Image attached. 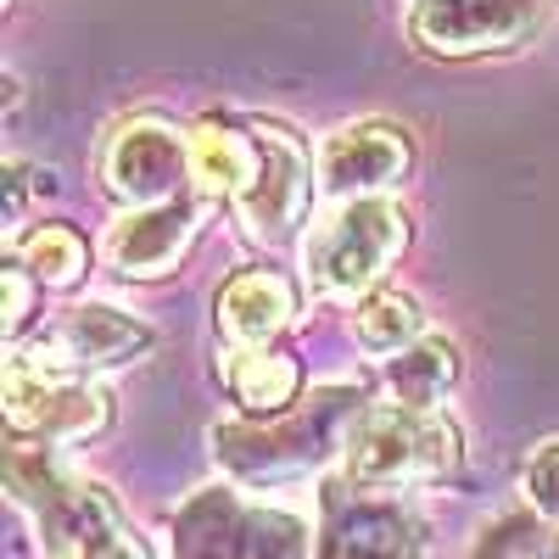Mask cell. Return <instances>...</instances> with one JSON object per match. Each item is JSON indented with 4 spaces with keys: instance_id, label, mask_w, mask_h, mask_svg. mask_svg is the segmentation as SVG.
Masks as SVG:
<instances>
[{
    "instance_id": "6da1fadb",
    "label": "cell",
    "mask_w": 559,
    "mask_h": 559,
    "mask_svg": "<svg viewBox=\"0 0 559 559\" xmlns=\"http://www.w3.org/2000/svg\"><path fill=\"white\" fill-rule=\"evenodd\" d=\"M364 408L369 403H364V386L358 381H331V386H319L302 408L280 414L274 426H269V419L218 426L213 431V448H218L229 476H241L252 487H280V481H292V476L319 471L331 453H342Z\"/></svg>"
},
{
    "instance_id": "7a4b0ae2",
    "label": "cell",
    "mask_w": 559,
    "mask_h": 559,
    "mask_svg": "<svg viewBox=\"0 0 559 559\" xmlns=\"http://www.w3.org/2000/svg\"><path fill=\"white\" fill-rule=\"evenodd\" d=\"M408 247V213L397 197H353V202H324L313 218V236L302 247L308 286L331 302L376 297L386 269Z\"/></svg>"
},
{
    "instance_id": "3957f363",
    "label": "cell",
    "mask_w": 559,
    "mask_h": 559,
    "mask_svg": "<svg viewBox=\"0 0 559 559\" xmlns=\"http://www.w3.org/2000/svg\"><path fill=\"white\" fill-rule=\"evenodd\" d=\"M459 426L442 408H403V403H369L342 448V476L364 492H397V487H431L459 471Z\"/></svg>"
},
{
    "instance_id": "277c9868",
    "label": "cell",
    "mask_w": 559,
    "mask_h": 559,
    "mask_svg": "<svg viewBox=\"0 0 559 559\" xmlns=\"http://www.w3.org/2000/svg\"><path fill=\"white\" fill-rule=\"evenodd\" d=\"M174 559H313V537L292 509L202 487L174 515Z\"/></svg>"
},
{
    "instance_id": "5b68a950",
    "label": "cell",
    "mask_w": 559,
    "mask_h": 559,
    "mask_svg": "<svg viewBox=\"0 0 559 559\" xmlns=\"http://www.w3.org/2000/svg\"><path fill=\"white\" fill-rule=\"evenodd\" d=\"M102 185L107 197L129 207H163L191 191V134H179L168 118H123L102 146Z\"/></svg>"
},
{
    "instance_id": "8992f818",
    "label": "cell",
    "mask_w": 559,
    "mask_h": 559,
    "mask_svg": "<svg viewBox=\"0 0 559 559\" xmlns=\"http://www.w3.org/2000/svg\"><path fill=\"white\" fill-rule=\"evenodd\" d=\"M252 129H258V163H252V179L241 185V197L229 207H236V218L252 241L280 247L308 224L319 168L292 129H280V123H252Z\"/></svg>"
},
{
    "instance_id": "52a82bcc",
    "label": "cell",
    "mask_w": 559,
    "mask_h": 559,
    "mask_svg": "<svg viewBox=\"0 0 559 559\" xmlns=\"http://www.w3.org/2000/svg\"><path fill=\"white\" fill-rule=\"evenodd\" d=\"M107 419H112V403H107L102 386L34 369L28 358L7 364V426H12V437L68 448V442H84V437H102Z\"/></svg>"
},
{
    "instance_id": "ba28073f",
    "label": "cell",
    "mask_w": 559,
    "mask_h": 559,
    "mask_svg": "<svg viewBox=\"0 0 559 559\" xmlns=\"http://www.w3.org/2000/svg\"><path fill=\"white\" fill-rule=\"evenodd\" d=\"M537 17L543 0H414L408 34L431 57H487L532 39Z\"/></svg>"
},
{
    "instance_id": "9c48e42d",
    "label": "cell",
    "mask_w": 559,
    "mask_h": 559,
    "mask_svg": "<svg viewBox=\"0 0 559 559\" xmlns=\"http://www.w3.org/2000/svg\"><path fill=\"white\" fill-rule=\"evenodd\" d=\"M313 559H419V537L408 509L386 492H353V481H331L319 498Z\"/></svg>"
},
{
    "instance_id": "30bf717a",
    "label": "cell",
    "mask_w": 559,
    "mask_h": 559,
    "mask_svg": "<svg viewBox=\"0 0 559 559\" xmlns=\"http://www.w3.org/2000/svg\"><path fill=\"white\" fill-rule=\"evenodd\" d=\"M152 347V331L140 319H129L123 308L107 302H79L68 308L51 331H39V342L23 353L34 369H51V376H73L90 381V369H118L129 358H140Z\"/></svg>"
},
{
    "instance_id": "8fae6325",
    "label": "cell",
    "mask_w": 559,
    "mask_h": 559,
    "mask_svg": "<svg viewBox=\"0 0 559 559\" xmlns=\"http://www.w3.org/2000/svg\"><path fill=\"white\" fill-rule=\"evenodd\" d=\"M414 146L408 134L386 118H364L336 134H324L313 157L319 168V197L324 202H353V197H392V185L408 174Z\"/></svg>"
},
{
    "instance_id": "7c38bea8",
    "label": "cell",
    "mask_w": 559,
    "mask_h": 559,
    "mask_svg": "<svg viewBox=\"0 0 559 559\" xmlns=\"http://www.w3.org/2000/svg\"><path fill=\"white\" fill-rule=\"evenodd\" d=\"M202 213H207V202H197V197H179V202H163V207H129L107 224L102 252L123 280H163L197 247Z\"/></svg>"
},
{
    "instance_id": "4fadbf2b",
    "label": "cell",
    "mask_w": 559,
    "mask_h": 559,
    "mask_svg": "<svg viewBox=\"0 0 559 559\" xmlns=\"http://www.w3.org/2000/svg\"><path fill=\"white\" fill-rule=\"evenodd\" d=\"M297 313V292L280 269H247L218 292V336L236 353H263L286 336Z\"/></svg>"
},
{
    "instance_id": "5bb4252c",
    "label": "cell",
    "mask_w": 559,
    "mask_h": 559,
    "mask_svg": "<svg viewBox=\"0 0 559 559\" xmlns=\"http://www.w3.org/2000/svg\"><path fill=\"white\" fill-rule=\"evenodd\" d=\"M258 163V129L252 123H224L207 118L191 129V191L207 207H224L241 197V185L252 179Z\"/></svg>"
},
{
    "instance_id": "9a60e30c",
    "label": "cell",
    "mask_w": 559,
    "mask_h": 559,
    "mask_svg": "<svg viewBox=\"0 0 559 559\" xmlns=\"http://www.w3.org/2000/svg\"><path fill=\"white\" fill-rule=\"evenodd\" d=\"M218 376L224 386L236 392V403L252 414V419H280V414H292L297 392H302V369L292 353H280V347H263V353H229L218 364Z\"/></svg>"
},
{
    "instance_id": "2e32d148",
    "label": "cell",
    "mask_w": 559,
    "mask_h": 559,
    "mask_svg": "<svg viewBox=\"0 0 559 559\" xmlns=\"http://www.w3.org/2000/svg\"><path fill=\"white\" fill-rule=\"evenodd\" d=\"M459 381V347L442 336H419L414 347L386 358V392L403 408H437Z\"/></svg>"
},
{
    "instance_id": "e0dca14e",
    "label": "cell",
    "mask_w": 559,
    "mask_h": 559,
    "mask_svg": "<svg viewBox=\"0 0 559 559\" xmlns=\"http://www.w3.org/2000/svg\"><path fill=\"white\" fill-rule=\"evenodd\" d=\"M353 336H358L364 353L392 358V353H403L426 336V313H419V302L403 297V292H376L353 308Z\"/></svg>"
},
{
    "instance_id": "ac0fdd59",
    "label": "cell",
    "mask_w": 559,
    "mask_h": 559,
    "mask_svg": "<svg viewBox=\"0 0 559 559\" xmlns=\"http://www.w3.org/2000/svg\"><path fill=\"white\" fill-rule=\"evenodd\" d=\"M17 263L34 274V286L68 292L73 280L84 274V263H90V247L79 241V229H68V224H39L34 236L17 241Z\"/></svg>"
},
{
    "instance_id": "d6986e66",
    "label": "cell",
    "mask_w": 559,
    "mask_h": 559,
    "mask_svg": "<svg viewBox=\"0 0 559 559\" xmlns=\"http://www.w3.org/2000/svg\"><path fill=\"white\" fill-rule=\"evenodd\" d=\"M521 487H526L532 515H537L543 526H554V532H559V442H548V448H537V453H532Z\"/></svg>"
},
{
    "instance_id": "ffe728a7",
    "label": "cell",
    "mask_w": 559,
    "mask_h": 559,
    "mask_svg": "<svg viewBox=\"0 0 559 559\" xmlns=\"http://www.w3.org/2000/svg\"><path fill=\"white\" fill-rule=\"evenodd\" d=\"M0 280H7V342H17V336L28 331V302H34V286H28V280H34V274H28L23 263H12Z\"/></svg>"
},
{
    "instance_id": "44dd1931",
    "label": "cell",
    "mask_w": 559,
    "mask_h": 559,
    "mask_svg": "<svg viewBox=\"0 0 559 559\" xmlns=\"http://www.w3.org/2000/svg\"><path fill=\"white\" fill-rule=\"evenodd\" d=\"M62 559H152V548L140 543L129 526H118V532H107V537H96V543H84V548H73V554H62Z\"/></svg>"
}]
</instances>
